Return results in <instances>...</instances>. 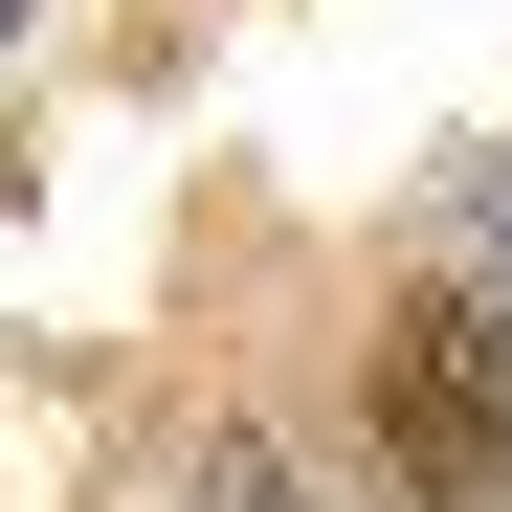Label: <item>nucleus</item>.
I'll list each match as a JSON object with an SVG mask.
<instances>
[{
	"mask_svg": "<svg viewBox=\"0 0 512 512\" xmlns=\"http://www.w3.org/2000/svg\"><path fill=\"white\" fill-rule=\"evenodd\" d=\"M201 512H312V490H290V446H268V423H223V446H201Z\"/></svg>",
	"mask_w": 512,
	"mask_h": 512,
	"instance_id": "1",
	"label": "nucleus"
}]
</instances>
